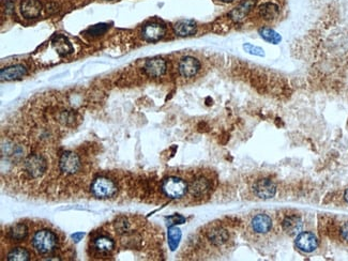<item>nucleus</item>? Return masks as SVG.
<instances>
[{"label": "nucleus", "mask_w": 348, "mask_h": 261, "mask_svg": "<svg viewBox=\"0 0 348 261\" xmlns=\"http://www.w3.org/2000/svg\"><path fill=\"white\" fill-rule=\"evenodd\" d=\"M32 246L40 255H49L54 253L58 247L57 234L49 229L39 230L32 237Z\"/></svg>", "instance_id": "nucleus-1"}, {"label": "nucleus", "mask_w": 348, "mask_h": 261, "mask_svg": "<svg viewBox=\"0 0 348 261\" xmlns=\"http://www.w3.org/2000/svg\"><path fill=\"white\" fill-rule=\"evenodd\" d=\"M90 191L95 197L99 199H108L114 197L118 192L117 184L107 177H98L91 184Z\"/></svg>", "instance_id": "nucleus-2"}, {"label": "nucleus", "mask_w": 348, "mask_h": 261, "mask_svg": "<svg viewBox=\"0 0 348 261\" xmlns=\"http://www.w3.org/2000/svg\"><path fill=\"white\" fill-rule=\"evenodd\" d=\"M162 191L168 198L180 199L189 192V185L181 178L168 177L163 181Z\"/></svg>", "instance_id": "nucleus-3"}, {"label": "nucleus", "mask_w": 348, "mask_h": 261, "mask_svg": "<svg viewBox=\"0 0 348 261\" xmlns=\"http://www.w3.org/2000/svg\"><path fill=\"white\" fill-rule=\"evenodd\" d=\"M48 169V162L41 154H30L24 162V171L30 178H40Z\"/></svg>", "instance_id": "nucleus-4"}, {"label": "nucleus", "mask_w": 348, "mask_h": 261, "mask_svg": "<svg viewBox=\"0 0 348 261\" xmlns=\"http://www.w3.org/2000/svg\"><path fill=\"white\" fill-rule=\"evenodd\" d=\"M82 162L75 152L67 151L61 154L59 160V168L65 174H75L81 169Z\"/></svg>", "instance_id": "nucleus-5"}, {"label": "nucleus", "mask_w": 348, "mask_h": 261, "mask_svg": "<svg viewBox=\"0 0 348 261\" xmlns=\"http://www.w3.org/2000/svg\"><path fill=\"white\" fill-rule=\"evenodd\" d=\"M165 35L166 27L163 24L157 22H151L146 24L142 30V36L144 40L151 43L162 40Z\"/></svg>", "instance_id": "nucleus-6"}, {"label": "nucleus", "mask_w": 348, "mask_h": 261, "mask_svg": "<svg viewBox=\"0 0 348 261\" xmlns=\"http://www.w3.org/2000/svg\"><path fill=\"white\" fill-rule=\"evenodd\" d=\"M257 4V0H242V1L228 13V16L234 23H240L248 17Z\"/></svg>", "instance_id": "nucleus-7"}, {"label": "nucleus", "mask_w": 348, "mask_h": 261, "mask_svg": "<svg viewBox=\"0 0 348 261\" xmlns=\"http://www.w3.org/2000/svg\"><path fill=\"white\" fill-rule=\"evenodd\" d=\"M167 63L166 61L160 57H154L148 59L144 64V72L152 78L162 77L166 73Z\"/></svg>", "instance_id": "nucleus-8"}, {"label": "nucleus", "mask_w": 348, "mask_h": 261, "mask_svg": "<svg viewBox=\"0 0 348 261\" xmlns=\"http://www.w3.org/2000/svg\"><path fill=\"white\" fill-rule=\"evenodd\" d=\"M200 70V62L194 57L187 56L182 58L178 64L179 74L185 78H192L199 73Z\"/></svg>", "instance_id": "nucleus-9"}, {"label": "nucleus", "mask_w": 348, "mask_h": 261, "mask_svg": "<svg viewBox=\"0 0 348 261\" xmlns=\"http://www.w3.org/2000/svg\"><path fill=\"white\" fill-rule=\"evenodd\" d=\"M253 191L260 199H270L277 193V185L270 179H259L253 185Z\"/></svg>", "instance_id": "nucleus-10"}, {"label": "nucleus", "mask_w": 348, "mask_h": 261, "mask_svg": "<svg viewBox=\"0 0 348 261\" xmlns=\"http://www.w3.org/2000/svg\"><path fill=\"white\" fill-rule=\"evenodd\" d=\"M295 243L301 252L312 253L317 249L318 240L312 232H300Z\"/></svg>", "instance_id": "nucleus-11"}, {"label": "nucleus", "mask_w": 348, "mask_h": 261, "mask_svg": "<svg viewBox=\"0 0 348 261\" xmlns=\"http://www.w3.org/2000/svg\"><path fill=\"white\" fill-rule=\"evenodd\" d=\"M211 190V184L208 179L205 177H199L195 180H193L189 185V192L193 197L196 198H201L205 197V196Z\"/></svg>", "instance_id": "nucleus-12"}, {"label": "nucleus", "mask_w": 348, "mask_h": 261, "mask_svg": "<svg viewBox=\"0 0 348 261\" xmlns=\"http://www.w3.org/2000/svg\"><path fill=\"white\" fill-rule=\"evenodd\" d=\"M173 30L175 35L178 37H191L195 35L196 31H198V24H196L193 19H180V21L174 24Z\"/></svg>", "instance_id": "nucleus-13"}, {"label": "nucleus", "mask_w": 348, "mask_h": 261, "mask_svg": "<svg viewBox=\"0 0 348 261\" xmlns=\"http://www.w3.org/2000/svg\"><path fill=\"white\" fill-rule=\"evenodd\" d=\"M42 4L39 0H23L21 2V13L27 19H34L40 16Z\"/></svg>", "instance_id": "nucleus-14"}, {"label": "nucleus", "mask_w": 348, "mask_h": 261, "mask_svg": "<svg viewBox=\"0 0 348 261\" xmlns=\"http://www.w3.org/2000/svg\"><path fill=\"white\" fill-rule=\"evenodd\" d=\"M27 69L23 64H14L11 67L1 69L0 71V77L1 81H15L23 78L27 75Z\"/></svg>", "instance_id": "nucleus-15"}, {"label": "nucleus", "mask_w": 348, "mask_h": 261, "mask_svg": "<svg viewBox=\"0 0 348 261\" xmlns=\"http://www.w3.org/2000/svg\"><path fill=\"white\" fill-rule=\"evenodd\" d=\"M302 220L297 215H288L283 221H282V227L283 230L288 234V236H298L302 230Z\"/></svg>", "instance_id": "nucleus-16"}, {"label": "nucleus", "mask_w": 348, "mask_h": 261, "mask_svg": "<svg viewBox=\"0 0 348 261\" xmlns=\"http://www.w3.org/2000/svg\"><path fill=\"white\" fill-rule=\"evenodd\" d=\"M93 246H94V250L97 253L105 255V254H109L111 252H114L116 244L113 239L109 238L108 236H103L102 234V236H98L97 238L94 239Z\"/></svg>", "instance_id": "nucleus-17"}, {"label": "nucleus", "mask_w": 348, "mask_h": 261, "mask_svg": "<svg viewBox=\"0 0 348 261\" xmlns=\"http://www.w3.org/2000/svg\"><path fill=\"white\" fill-rule=\"evenodd\" d=\"M258 15L266 22H272L280 15V6L272 1H266L259 5Z\"/></svg>", "instance_id": "nucleus-18"}, {"label": "nucleus", "mask_w": 348, "mask_h": 261, "mask_svg": "<svg viewBox=\"0 0 348 261\" xmlns=\"http://www.w3.org/2000/svg\"><path fill=\"white\" fill-rule=\"evenodd\" d=\"M251 226L256 233H267L271 229L272 220L267 214H257L253 218Z\"/></svg>", "instance_id": "nucleus-19"}, {"label": "nucleus", "mask_w": 348, "mask_h": 261, "mask_svg": "<svg viewBox=\"0 0 348 261\" xmlns=\"http://www.w3.org/2000/svg\"><path fill=\"white\" fill-rule=\"evenodd\" d=\"M207 238L211 244L215 246H221L223 244H225L228 241L229 233L226 229H224V228L214 227L211 230H209L207 232Z\"/></svg>", "instance_id": "nucleus-20"}, {"label": "nucleus", "mask_w": 348, "mask_h": 261, "mask_svg": "<svg viewBox=\"0 0 348 261\" xmlns=\"http://www.w3.org/2000/svg\"><path fill=\"white\" fill-rule=\"evenodd\" d=\"M258 34L262 40L266 41L269 44L277 45L282 41V36L279 34V32H277L270 27H261L258 30Z\"/></svg>", "instance_id": "nucleus-21"}, {"label": "nucleus", "mask_w": 348, "mask_h": 261, "mask_svg": "<svg viewBox=\"0 0 348 261\" xmlns=\"http://www.w3.org/2000/svg\"><path fill=\"white\" fill-rule=\"evenodd\" d=\"M28 234V228L23 223L11 226L9 229V237L14 241H23Z\"/></svg>", "instance_id": "nucleus-22"}, {"label": "nucleus", "mask_w": 348, "mask_h": 261, "mask_svg": "<svg viewBox=\"0 0 348 261\" xmlns=\"http://www.w3.org/2000/svg\"><path fill=\"white\" fill-rule=\"evenodd\" d=\"M114 228L117 234L120 236H129L131 231V221L126 217H120L116 219L114 223Z\"/></svg>", "instance_id": "nucleus-23"}, {"label": "nucleus", "mask_w": 348, "mask_h": 261, "mask_svg": "<svg viewBox=\"0 0 348 261\" xmlns=\"http://www.w3.org/2000/svg\"><path fill=\"white\" fill-rule=\"evenodd\" d=\"M181 230L176 226H169L168 228V244L172 251H176L181 240Z\"/></svg>", "instance_id": "nucleus-24"}, {"label": "nucleus", "mask_w": 348, "mask_h": 261, "mask_svg": "<svg viewBox=\"0 0 348 261\" xmlns=\"http://www.w3.org/2000/svg\"><path fill=\"white\" fill-rule=\"evenodd\" d=\"M9 261H28L30 259L29 252L24 247H15L8 254Z\"/></svg>", "instance_id": "nucleus-25"}, {"label": "nucleus", "mask_w": 348, "mask_h": 261, "mask_svg": "<svg viewBox=\"0 0 348 261\" xmlns=\"http://www.w3.org/2000/svg\"><path fill=\"white\" fill-rule=\"evenodd\" d=\"M52 43H54L55 47L57 48L58 53L60 55H65L68 53H71V51L73 50V47H72L70 42L63 37H57Z\"/></svg>", "instance_id": "nucleus-26"}, {"label": "nucleus", "mask_w": 348, "mask_h": 261, "mask_svg": "<svg viewBox=\"0 0 348 261\" xmlns=\"http://www.w3.org/2000/svg\"><path fill=\"white\" fill-rule=\"evenodd\" d=\"M244 49L246 53L252 55V56H256V57H265V50L262 49L259 46H256V45H253L251 43H245L244 44Z\"/></svg>", "instance_id": "nucleus-27"}, {"label": "nucleus", "mask_w": 348, "mask_h": 261, "mask_svg": "<svg viewBox=\"0 0 348 261\" xmlns=\"http://www.w3.org/2000/svg\"><path fill=\"white\" fill-rule=\"evenodd\" d=\"M107 29H108L107 25L98 24V25H95V26H91V27L87 30V32L91 37H98V36H101V35L105 34Z\"/></svg>", "instance_id": "nucleus-28"}, {"label": "nucleus", "mask_w": 348, "mask_h": 261, "mask_svg": "<svg viewBox=\"0 0 348 261\" xmlns=\"http://www.w3.org/2000/svg\"><path fill=\"white\" fill-rule=\"evenodd\" d=\"M167 220H168L167 224L169 226H175V225L185 223L186 218H183V217H181V215H179V214H175V215H172V217L167 218Z\"/></svg>", "instance_id": "nucleus-29"}, {"label": "nucleus", "mask_w": 348, "mask_h": 261, "mask_svg": "<svg viewBox=\"0 0 348 261\" xmlns=\"http://www.w3.org/2000/svg\"><path fill=\"white\" fill-rule=\"evenodd\" d=\"M60 119L64 125H67V123H69L70 121L73 120V115H72L69 110H64V112H61L60 114Z\"/></svg>", "instance_id": "nucleus-30"}, {"label": "nucleus", "mask_w": 348, "mask_h": 261, "mask_svg": "<svg viewBox=\"0 0 348 261\" xmlns=\"http://www.w3.org/2000/svg\"><path fill=\"white\" fill-rule=\"evenodd\" d=\"M341 237L348 242V223H346L341 228Z\"/></svg>", "instance_id": "nucleus-31"}, {"label": "nucleus", "mask_w": 348, "mask_h": 261, "mask_svg": "<svg viewBox=\"0 0 348 261\" xmlns=\"http://www.w3.org/2000/svg\"><path fill=\"white\" fill-rule=\"evenodd\" d=\"M85 234L83 232H76L74 234H72V239H73L75 242H80V241L84 238Z\"/></svg>", "instance_id": "nucleus-32"}, {"label": "nucleus", "mask_w": 348, "mask_h": 261, "mask_svg": "<svg viewBox=\"0 0 348 261\" xmlns=\"http://www.w3.org/2000/svg\"><path fill=\"white\" fill-rule=\"evenodd\" d=\"M344 199H345V201H346L347 204H348V188H347V190L345 191V194H344Z\"/></svg>", "instance_id": "nucleus-33"}, {"label": "nucleus", "mask_w": 348, "mask_h": 261, "mask_svg": "<svg viewBox=\"0 0 348 261\" xmlns=\"http://www.w3.org/2000/svg\"><path fill=\"white\" fill-rule=\"evenodd\" d=\"M220 1H221V2H224V3H231V2L234 1V0H220Z\"/></svg>", "instance_id": "nucleus-34"}, {"label": "nucleus", "mask_w": 348, "mask_h": 261, "mask_svg": "<svg viewBox=\"0 0 348 261\" xmlns=\"http://www.w3.org/2000/svg\"><path fill=\"white\" fill-rule=\"evenodd\" d=\"M106 1H110V0H106Z\"/></svg>", "instance_id": "nucleus-35"}]
</instances>
